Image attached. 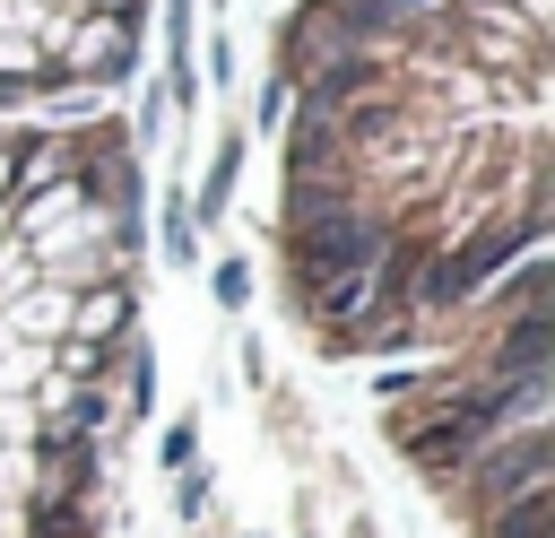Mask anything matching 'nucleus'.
I'll return each mask as SVG.
<instances>
[{"label":"nucleus","instance_id":"1","mask_svg":"<svg viewBox=\"0 0 555 538\" xmlns=\"http://www.w3.org/2000/svg\"><path fill=\"white\" fill-rule=\"evenodd\" d=\"M269 130L295 338L330 364L434 356L546 269L555 0H295Z\"/></svg>","mask_w":555,"mask_h":538},{"label":"nucleus","instance_id":"3","mask_svg":"<svg viewBox=\"0 0 555 538\" xmlns=\"http://www.w3.org/2000/svg\"><path fill=\"white\" fill-rule=\"evenodd\" d=\"M382 425L468 538H546V269L512 278L451 347L416 356Z\"/></svg>","mask_w":555,"mask_h":538},{"label":"nucleus","instance_id":"2","mask_svg":"<svg viewBox=\"0 0 555 538\" xmlns=\"http://www.w3.org/2000/svg\"><path fill=\"white\" fill-rule=\"evenodd\" d=\"M147 417V174L104 87L0 61V538H104Z\"/></svg>","mask_w":555,"mask_h":538},{"label":"nucleus","instance_id":"4","mask_svg":"<svg viewBox=\"0 0 555 538\" xmlns=\"http://www.w3.org/2000/svg\"><path fill=\"white\" fill-rule=\"evenodd\" d=\"M147 52V0H0V61L43 87L130 95Z\"/></svg>","mask_w":555,"mask_h":538}]
</instances>
